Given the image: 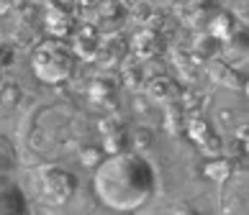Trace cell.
<instances>
[{"mask_svg": "<svg viewBox=\"0 0 249 215\" xmlns=\"http://www.w3.org/2000/svg\"><path fill=\"white\" fill-rule=\"evenodd\" d=\"M95 198L113 213H136L154 198L157 169L136 151H116L93 172Z\"/></svg>", "mask_w": 249, "mask_h": 215, "instance_id": "1", "label": "cell"}, {"mask_svg": "<svg viewBox=\"0 0 249 215\" xmlns=\"http://www.w3.org/2000/svg\"><path fill=\"white\" fill-rule=\"evenodd\" d=\"M31 69L44 85H62L75 74V51L59 39H47L34 46Z\"/></svg>", "mask_w": 249, "mask_h": 215, "instance_id": "2", "label": "cell"}, {"mask_svg": "<svg viewBox=\"0 0 249 215\" xmlns=\"http://www.w3.org/2000/svg\"><path fill=\"white\" fill-rule=\"evenodd\" d=\"M31 184H34L36 200H41L44 205H52V208L67 205L77 192V177L59 164L36 166L31 174Z\"/></svg>", "mask_w": 249, "mask_h": 215, "instance_id": "3", "label": "cell"}, {"mask_svg": "<svg viewBox=\"0 0 249 215\" xmlns=\"http://www.w3.org/2000/svg\"><path fill=\"white\" fill-rule=\"evenodd\" d=\"M0 215H26V195L8 177H0Z\"/></svg>", "mask_w": 249, "mask_h": 215, "instance_id": "4", "label": "cell"}, {"mask_svg": "<svg viewBox=\"0 0 249 215\" xmlns=\"http://www.w3.org/2000/svg\"><path fill=\"white\" fill-rule=\"evenodd\" d=\"M131 49L139 54L142 59H154L157 54L164 51V36L157 31V29H149L144 26L142 31H136L134 41H131Z\"/></svg>", "mask_w": 249, "mask_h": 215, "instance_id": "5", "label": "cell"}, {"mask_svg": "<svg viewBox=\"0 0 249 215\" xmlns=\"http://www.w3.org/2000/svg\"><path fill=\"white\" fill-rule=\"evenodd\" d=\"M75 23H77V18L67 5H52L47 11V18H44V26L49 29L52 36H67L75 29Z\"/></svg>", "mask_w": 249, "mask_h": 215, "instance_id": "6", "label": "cell"}, {"mask_svg": "<svg viewBox=\"0 0 249 215\" xmlns=\"http://www.w3.org/2000/svg\"><path fill=\"white\" fill-rule=\"evenodd\" d=\"M211 77H213L216 82H221V85L231 87V90H244L247 87V72L231 67V64H211Z\"/></svg>", "mask_w": 249, "mask_h": 215, "instance_id": "7", "label": "cell"}, {"mask_svg": "<svg viewBox=\"0 0 249 215\" xmlns=\"http://www.w3.org/2000/svg\"><path fill=\"white\" fill-rule=\"evenodd\" d=\"M213 16H216V11L211 8V0H193L188 5V11H185V21L190 26H196V29H203V26L208 29V23L213 21Z\"/></svg>", "mask_w": 249, "mask_h": 215, "instance_id": "8", "label": "cell"}, {"mask_svg": "<svg viewBox=\"0 0 249 215\" xmlns=\"http://www.w3.org/2000/svg\"><path fill=\"white\" fill-rule=\"evenodd\" d=\"M18 166V151L8 136L0 133V177H8Z\"/></svg>", "mask_w": 249, "mask_h": 215, "instance_id": "9", "label": "cell"}, {"mask_svg": "<svg viewBox=\"0 0 249 215\" xmlns=\"http://www.w3.org/2000/svg\"><path fill=\"white\" fill-rule=\"evenodd\" d=\"M149 92H152L157 100H162V102H178V100H180V90H178V85H175V82H170L167 77L154 80Z\"/></svg>", "mask_w": 249, "mask_h": 215, "instance_id": "10", "label": "cell"}, {"mask_svg": "<svg viewBox=\"0 0 249 215\" xmlns=\"http://www.w3.org/2000/svg\"><path fill=\"white\" fill-rule=\"evenodd\" d=\"M98 46H100V36L98 33H85L82 31L80 36H77V54H82L85 59H93V57H98Z\"/></svg>", "mask_w": 249, "mask_h": 215, "instance_id": "11", "label": "cell"}, {"mask_svg": "<svg viewBox=\"0 0 249 215\" xmlns=\"http://www.w3.org/2000/svg\"><path fill=\"white\" fill-rule=\"evenodd\" d=\"M16 62V49L13 44H8L5 39H0V74L5 69H11V64Z\"/></svg>", "mask_w": 249, "mask_h": 215, "instance_id": "12", "label": "cell"}, {"mask_svg": "<svg viewBox=\"0 0 249 215\" xmlns=\"http://www.w3.org/2000/svg\"><path fill=\"white\" fill-rule=\"evenodd\" d=\"M175 215H200L196 208H190V205H178L175 208Z\"/></svg>", "mask_w": 249, "mask_h": 215, "instance_id": "13", "label": "cell"}]
</instances>
